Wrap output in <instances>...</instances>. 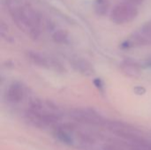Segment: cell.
<instances>
[{
  "label": "cell",
  "instance_id": "9c48e42d",
  "mask_svg": "<svg viewBox=\"0 0 151 150\" xmlns=\"http://www.w3.org/2000/svg\"><path fill=\"white\" fill-rule=\"evenodd\" d=\"M109 2L108 0H96V5H95V11L96 14L100 16H104L107 14L109 11Z\"/></svg>",
  "mask_w": 151,
  "mask_h": 150
},
{
  "label": "cell",
  "instance_id": "8fae6325",
  "mask_svg": "<svg viewBox=\"0 0 151 150\" xmlns=\"http://www.w3.org/2000/svg\"><path fill=\"white\" fill-rule=\"evenodd\" d=\"M138 150H151V149H146V148H144V147H142V148H140V149H138Z\"/></svg>",
  "mask_w": 151,
  "mask_h": 150
},
{
  "label": "cell",
  "instance_id": "7a4b0ae2",
  "mask_svg": "<svg viewBox=\"0 0 151 150\" xmlns=\"http://www.w3.org/2000/svg\"><path fill=\"white\" fill-rule=\"evenodd\" d=\"M151 45V21L134 32L128 39L121 43L122 49H131L139 46Z\"/></svg>",
  "mask_w": 151,
  "mask_h": 150
},
{
  "label": "cell",
  "instance_id": "52a82bcc",
  "mask_svg": "<svg viewBox=\"0 0 151 150\" xmlns=\"http://www.w3.org/2000/svg\"><path fill=\"white\" fill-rule=\"evenodd\" d=\"M120 69L122 72L132 78H137L142 73V69L140 65L133 60H125L120 65Z\"/></svg>",
  "mask_w": 151,
  "mask_h": 150
},
{
  "label": "cell",
  "instance_id": "ba28073f",
  "mask_svg": "<svg viewBox=\"0 0 151 150\" xmlns=\"http://www.w3.org/2000/svg\"><path fill=\"white\" fill-rule=\"evenodd\" d=\"M68 39H69L68 33H67V31H65L64 29L56 30L52 34V40L56 43H59V44L66 43L68 42Z\"/></svg>",
  "mask_w": 151,
  "mask_h": 150
},
{
  "label": "cell",
  "instance_id": "277c9868",
  "mask_svg": "<svg viewBox=\"0 0 151 150\" xmlns=\"http://www.w3.org/2000/svg\"><path fill=\"white\" fill-rule=\"evenodd\" d=\"M71 117L78 122L88 125H99L103 122L101 118L89 109H75L71 112Z\"/></svg>",
  "mask_w": 151,
  "mask_h": 150
},
{
  "label": "cell",
  "instance_id": "3957f363",
  "mask_svg": "<svg viewBox=\"0 0 151 150\" xmlns=\"http://www.w3.org/2000/svg\"><path fill=\"white\" fill-rule=\"evenodd\" d=\"M27 57L34 65L42 68H45L54 72H63L65 70L62 65L58 60L43 53L29 50L27 52Z\"/></svg>",
  "mask_w": 151,
  "mask_h": 150
},
{
  "label": "cell",
  "instance_id": "6da1fadb",
  "mask_svg": "<svg viewBox=\"0 0 151 150\" xmlns=\"http://www.w3.org/2000/svg\"><path fill=\"white\" fill-rule=\"evenodd\" d=\"M137 16V7L126 2L117 4L111 12V19L118 25H123L131 22L132 20L135 19Z\"/></svg>",
  "mask_w": 151,
  "mask_h": 150
},
{
  "label": "cell",
  "instance_id": "30bf717a",
  "mask_svg": "<svg viewBox=\"0 0 151 150\" xmlns=\"http://www.w3.org/2000/svg\"><path fill=\"white\" fill-rule=\"evenodd\" d=\"M125 2L127 3V4H131V5H134V6L136 7L137 5L142 4L143 2H144V0H126Z\"/></svg>",
  "mask_w": 151,
  "mask_h": 150
},
{
  "label": "cell",
  "instance_id": "8992f818",
  "mask_svg": "<svg viewBox=\"0 0 151 150\" xmlns=\"http://www.w3.org/2000/svg\"><path fill=\"white\" fill-rule=\"evenodd\" d=\"M73 67L79 72L86 76H91L95 73L93 65L84 58H75L72 60Z\"/></svg>",
  "mask_w": 151,
  "mask_h": 150
},
{
  "label": "cell",
  "instance_id": "5b68a950",
  "mask_svg": "<svg viewBox=\"0 0 151 150\" xmlns=\"http://www.w3.org/2000/svg\"><path fill=\"white\" fill-rule=\"evenodd\" d=\"M26 88L25 87L18 81L10 84L5 92V100L12 104H17L20 103L25 97Z\"/></svg>",
  "mask_w": 151,
  "mask_h": 150
}]
</instances>
